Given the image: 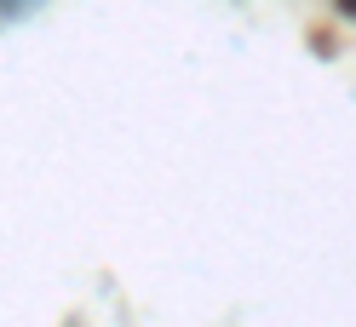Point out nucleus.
<instances>
[{
    "instance_id": "nucleus-1",
    "label": "nucleus",
    "mask_w": 356,
    "mask_h": 327,
    "mask_svg": "<svg viewBox=\"0 0 356 327\" xmlns=\"http://www.w3.org/2000/svg\"><path fill=\"white\" fill-rule=\"evenodd\" d=\"M24 6H35V0H0V17H12V12H24Z\"/></svg>"
}]
</instances>
